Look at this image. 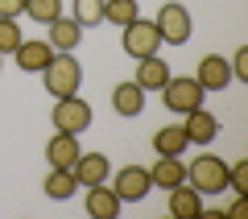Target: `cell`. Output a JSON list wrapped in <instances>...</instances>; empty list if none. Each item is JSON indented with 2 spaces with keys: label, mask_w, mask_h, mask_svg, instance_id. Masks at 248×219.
Listing matches in <instances>:
<instances>
[{
  "label": "cell",
  "mask_w": 248,
  "mask_h": 219,
  "mask_svg": "<svg viewBox=\"0 0 248 219\" xmlns=\"http://www.w3.org/2000/svg\"><path fill=\"white\" fill-rule=\"evenodd\" d=\"M228 190L248 194V157H240V161H232V166H228Z\"/></svg>",
  "instance_id": "obj_25"
},
{
  "label": "cell",
  "mask_w": 248,
  "mask_h": 219,
  "mask_svg": "<svg viewBox=\"0 0 248 219\" xmlns=\"http://www.w3.org/2000/svg\"><path fill=\"white\" fill-rule=\"evenodd\" d=\"M166 211L174 219H195V215H203V194L190 182H178V186L166 190Z\"/></svg>",
  "instance_id": "obj_9"
},
{
  "label": "cell",
  "mask_w": 248,
  "mask_h": 219,
  "mask_svg": "<svg viewBox=\"0 0 248 219\" xmlns=\"http://www.w3.org/2000/svg\"><path fill=\"white\" fill-rule=\"evenodd\" d=\"M186 182L195 186L199 194H223L228 190V161L219 153H199L190 166H186Z\"/></svg>",
  "instance_id": "obj_2"
},
{
  "label": "cell",
  "mask_w": 248,
  "mask_h": 219,
  "mask_svg": "<svg viewBox=\"0 0 248 219\" xmlns=\"http://www.w3.org/2000/svg\"><path fill=\"white\" fill-rule=\"evenodd\" d=\"M75 182L79 186H95V182H108L112 178V161L104 157V153H79V161L71 166Z\"/></svg>",
  "instance_id": "obj_14"
},
{
  "label": "cell",
  "mask_w": 248,
  "mask_h": 219,
  "mask_svg": "<svg viewBox=\"0 0 248 219\" xmlns=\"http://www.w3.org/2000/svg\"><path fill=\"white\" fill-rule=\"evenodd\" d=\"M25 13L29 21H37V25H50L54 17H62V0H25Z\"/></svg>",
  "instance_id": "obj_22"
},
{
  "label": "cell",
  "mask_w": 248,
  "mask_h": 219,
  "mask_svg": "<svg viewBox=\"0 0 248 219\" xmlns=\"http://www.w3.org/2000/svg\"><path fill=\"white\" fill-rule=\"evenodd\" d=\"M161 99H166V108H170L174 116H186V112H195V108H203L207 91L199 87L195 75H182V79H174V75H170L166 87H161Z\"/></svg>",
  "instance_id": "obj_5"
},
{
  "label": "cell",
  "mask_w": 248,
  "mask_h": 219,
  "mask_svg": "<svg viewBox=\"0 0 248 219\" xmlns=\"http://www.w3.org/2000/svg\"><path fill=\"white\" fill-rule=\"evenodd\" d=\"M25 0H0V17H21Z\"/></svg>",
  "instance_id": "obj_27"
},
{
  "label": "cell",
  "mask_w": 248,
  "mask_h": 219,
  "mask_svg": "<svg viewBox=\"0 0 248 219\" xmlns=\"http://www.w3.org/2000/svg\"><path fill=\"white\" fill-rule=\"evenodd\" d=\"M149 182L161 186V190H170V186L186 182V166H182V157H161V153H157V161L149 166Z\"/></svg>",
  "instance_id": "obj_19"
},
{
  "label": "cell",
  "mask_w": 248,
  "mask_h": 219,
  "mask_svg": "<svg viewBox=\"0 0 248 219\" xmlns=\"http://www.w3.org/2000/svg\"><path fill=\"white\" fill-rule=\"evenodd\" d=\"M120 42H124V54H133V58H149V54L161 50V33H157V25H153V21H145V17L128 21Z\"/></svg>",
  "instance_id": "obj_6"
},
{
  "label": "cell",
  "mask_w": 248,
  "mask_h": 219,
  "mask_svg": "<svg viewBox=\"0 0 248 219\" xmlns=\"http://www.w3.org/2000/svg\"><path fill=\"white\" fill-rule=\"evenodd\" d=\"M71 17L79 21L83 29L104 25V0H75V13H71Z\"/></svg>",
  "instance_id": "obj_23"
},
{
  "label": "cell",
  "mask_w": 248,
  "mask_h": 219,
  "mask_svg": "<svg viewBox=\"0 0 248 219\" xmlns=\"http://www.w3.org/2000/svg\"><path fill=\"white\" fill-rule=\"evenodd\" d=\"M186 149H190V141H186V132H182V120L153 132V153H161V157H182Z\"/></svg>",
  "instance_id": "obj_18"
},
{
  "label": "cell",
  "mask_w": 248,
  "mask_h": 219,
  "mask_svg": "<svg viewBox=\"0 0 248 219\" xmlns=\"http://www.w3.org/2000/svg\"><path fill=\"white\" fill-rule=\"evenodd\" d=\"M42 83H46V91H50L54 99L75 95V91L83 87V66H79V58H75L71 50H66V54H58V50H54L50 66L42 70Z\"/></svg>",
  "instance_id": "obj_1"
},
{
  "label": "cell",
  "mask_w": 248,
  "mask_h": 219,
  "mask_svg": "<svg viewBox=\"0 0 248 219\" xmlns=\"http://www.w3.org/2000/svg\"><path fill=\"white\" fill-rule=\"evenodd\" d=\"M244 207H248V194H236V199L228 203V215H240V211H244Z\"/></svg>",
  "instance_id": "obj_28"
},
{
  "label": "cell",
  "mask_w": 248,
  "mask_h": 219,
  "mask_svg": "<svg viewBox=\"0 0 248 219\" xmlns=\"http://www.w3.org/2000/svg\"><path fill=\"white\" fill-rule=\"evenodd\" d=\"M50 120H54V128L58 132H87L91 128V120H95V112H91V104L75 91V95H62V99H54V112H50Z\"/></svg>",
  "instance_id": "obj_4"
},
{
  "label": "cell",
  "mask_w": 248,
  "mask_h": 219,
  "mask_svg": "<svg viewBox=\"0 0 248 219\" xmlns=\"http://www.w3.org/2000/svg\"><path fill=\"white\" fill-rule=\"evenodd\" d=\"M83 207H87L91 219H116V215H120V207H124V199H120L108 182H95V186H87Z\"/></svg>",
  "instance_id": "obj_11"
},
{
  "label": "cell",
  "mask_w": 248,
  "mask_h": 219,
  "mask_svg": "<svg viewBox=\"0 0 248 219\" xmlns=\"http://www.w3.org/2000/svg\"><path fill=\"white\" fill-rule=\"evenodd\" d=\"M46 29H50V46H54L58 54L75 50V46L83 42V25H79L75 17H54V21H50Z\"/></svg>",
  "instance_id": "obj_17"
},
{
  "label": "cell",
  "mask_w": 248,
  "mask_h": 219,
  "mask_svg": "<svg viewBox=\"0 0 248 219\" xmlns=\"http://www.w3.org/2000/svg\"><path fill=\"white\" fill-rule=\"evenodd\" d=\"M182 132L190 145H211L215 137H219V120H215L207 108H195V112L182 116Z\"/></svg>",
  "instance_id": "obj_12"
},
{
  "label": "cell",
  "mask_w": 248,
  "mask_h": 219,
  "mask_svg": "<svg viewBox=\"0 0 248 219\" xmlns=\"http://www.w3.org/2000/svg\"><path fill=\"white\" fill-rule=\"evenodd\" d=\"M42 190H46V199L66 203L75 190H79V182H75V174H71V170H54V166H50V174H46V186H42Z\"/></svg>",
  "instance_id": "obj_20"
},
{
  "label": "cell",
  "mask_w": 248,
  "mask_h": 219,
  "mask_svg": "<svg viewBox=\"0 0 248 219\" xmlns=\"http://www.w3.org/2000/svg\"><path fill=\"white\" fill-rule=\"evenodd\" d=\"M79 153H83V145H79L75 132H58L54 128V137L46 141V161H50L54 170H71L75 161H79Z\"/></svg>",
  "instance_id": "obj_10"
},
{
  "label": "cell",
  "mask_w": 248,
  "mask_h": 219,
  "mask_svg": "<svg viewBox=\"0 0 248 219\" xmlns=\"http://www.w3.org/2000/svg\"><path fill=\"white\" fill-rule=\"evenodd\" d=\"M116 194H120L124 203H141L145 194L153 190V182H149V166H124V170H116V186H112Z\"/></svg>",
  "instance_id": "obj_7"
},
{
  "label": "cell",
  "mask_w": 248,
  "mask_h": 219,
  "mask_svg": "<svg viewBox=\"0 0 248 219\" xmlns=\"http://www.w3.org/2000/svg\"><path fill=\"white\" fill-rule=\"evenodd\" d=\"M153 25H157V33H161V46H186V42H190V33H195L190 9L178 4V0L161 4V13L153 17Z\"/></svg>",
  "instance_id": "obj_3"
},
{
  "label": "cell",
  "mask_w": 248,
  "mask_h": 219,
  "mask_svg": "<svg viewBox=\"0 0 248 219\" xmlns=\"http://www.w3.org/2000/svg\"><path fill=\"white\" fill-rule=\"evenodd\" d=\"M166 79H170V66H166V58H161V54L137 58V75H133L137 87H145V91H161V87H166Z\"/></svg>",
  "instance_id": "obj_15"
},
{
  "label": "cell",
  "mask_w": 248,
  "mask_h": 219,
  "mask_svg": "<svg viewBox=\"0 0 248 219\" xmlns=\"http://www.w3.org/2000/svg\"><path fill=\"white\" fill-rule=\"evenodd\" d=\"M0 66H4V54H0Z\"/></svg>",
  "instance_id": "obj_29"
},
{
  "label": "cell",
  "mask_w": 248,
  "mask_h": 219,
  "mask_svg": "<svg viewBox=\"0 0 248 219\" xmlns=\"http://www.w3.org/2000/svg\"><path fill=\"white\" fill-rule=\"evenodd\" d=\"M112 112L116 116H141L145 112V87H137L133 79L128 83H116V91H112Z\"/></svg>",
  "instance_id": "obj_16"
},
{
  "label": "cell",
  "mask_w": 248,
  "mask_h": 219,
  "mask_svg": "<svg viewBox=\"0 0 248 219\" xmlns=\"http://www.w3.org/2000/svg\"><path fill=\"white\" fill-rule=\"evenodd\" d=\"M232 79H240V83H248V46H240L236 54H232Z\"/></svg>",
  "instance_id": "obj_26"
},
{
  "label": "cell",
  "mask_w": 248,
  "mask_h": 219,
  "mask_svg": "<svg viewBox=\"0 0 248 219\" xmlns=\"http://www.w3.org/2000/svg\"><path fill=\"white\" fill-rule=\"evenodd\" d=\"M13 58H17V66L25 70V75H42V70L50 66V58H54V46L42 42V37H21V46L13 50Z\"/></svg>",
  "instance_id": "obj_8"
},
{
  "label": "cell",
  "mask_w": 248,
  "mask_h": 219,
  "mask_svg": "<svg viewBox=\"0 0 248 219\" xmlns=\"http://www.w3.org/2000/svg\"><path fill=\"white\" fill-rule=\"evenodd\" d=\"M21 46V25L17 17H0V54H13Z\"/></svg>",
  "instance_id": "obj_24"
},
{
  "label": "cell",
  "mask_w": 248,
  "mask_h": 219,
  "mask_svg": "<svg viewBox=\"0 0 248 219\" xmlns=\"http://www.w3.org/2000/svg\"><path fill=\"white\" fill-rule=\"evenodd\" d=\"M195 79H199V87H203V91H223V87L232 83V66H228V58H223V54H207V58L199 62Z\"/></svg>",
  "instance_id": "obj_13"
},
{
  "label": "cell",
  "mask_w": 248,
  "mask_h": 219,
  "mask_svg": "<svg viewBox=\"0 0 248 219\" xmlns=\"http://www.w3.org/2000/svg\"><path fill=\"white\" fill-rule=\"evenodd\" d=\"M141 17V9H137V0H104V21H112V25H128V21Z\"/></svg>",
  "instance_id": "obj_21"
}]
</instances>
